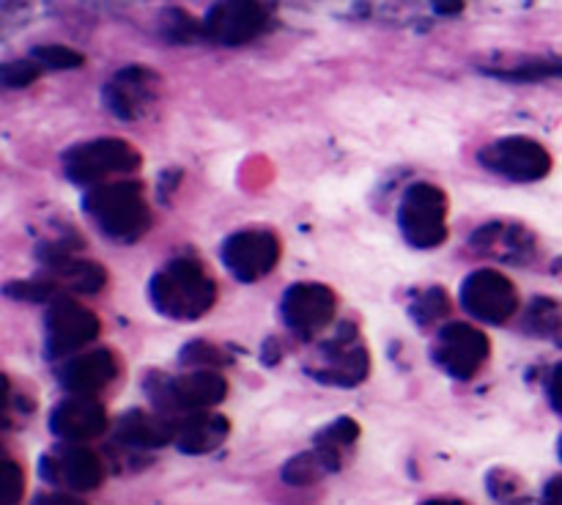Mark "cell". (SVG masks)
<instances>
[{
	"mask_svg": "<svg viewBox=\"0 0 562 505\" xmlns=\"http://www.w3.org/2000/svg\"><path fill=\"white\" fill-rule=\"evenodd\" d=\"M33 60H38L47 69H77L86 58L66 44H44V47L33 49Z\"/></svg>",
	"mask_w": 562,
	"mask_h": 505,
	"instance_id": "24",
	"label": "cell"
},
{
	"mask_svg": "<svg viewBox=\"0 0 562 505\" xmlns=\"http://www.w3.org/2000/svg\"><path fill=\"white\" fill-rule=\"evenodd\" d=\"M324 368L318 377L324 382L340 384V388H355V384L366 382L368 371H371V357H368L366 344L357 338L355 327H340V333L324 346Z\"/></svg>",
	"mask_w": 562,
	"mask_h": 505,
	"instance_id": "14",
	"label": "cell"
},
{
	"mask_svg": "<svg viewBox=\"0 0 562 505\" xmlns=\"http://www.w3.org/2000/svg\"><path fill=\"white\" fill-rule=\"evenodd\" d=\"M267 20V9L258 0H220L203 20V33L225 47H239L252 42Z\"/></svg>",
	"mask_w": 562,
	"mask_h": 505,
	"instance_id": "10",
	"label": "cell"
},
{
	"mask_svg": "<svg viewBox=\"0 0 562 505\" xmlns=\"http://www.w3.org/2000/svg\"><path fill=\"white\" fill-rule=\"evenodd\" d=\"M44 329H47L49 357H66L86 349L99 335L102 324H99L97 313L88 311L86 305L69 300V296H58L49 302Z\"/></svg>",
	"mask_w": 562,
	"mask_h": 505,
	"instance_id": "6",
	"label": "cell"
},
{
	"mask_svg": "<svg viewBox=\"0 0 562 505\" xmlns=\"http://www.w3.org/2000/svg\"><path fill=\"white\" fill-rule=\"evenodd\" d=\"M42 475L69 492H93L104 481V467L93 450L75 442L42 459Z\"/></svg>",
	"mask_w": 562,
	"mask_h": 505,
	"instance_id": "13",
	"label": "cell"
},
{
	"mask_svg": "<svg viewBox=\"0 0 562 505\" xmlns=\"http://www.w3.org/2000/svg\"><path fill=\"white\" fill-rule=\"evenodd\" d=\"M231 431L228 417L214 415V412H190V415L179 417V426H176V445L179 450L192 456L212 453L214 448L225 442Z\"/></svg>",
	"mask_w": 562,
	"mask_h": 505,
	"instance_id": "20",
	"label": "cell"
},
{
	"mask_svg": "<svg viewBox=\"0 0 562 505\" xmlns=\"http://www.w3.org/2000/svg\"><path fill=\"white\" fill-rule=\"evenodd\" d=\"M472 250L481 252V256L497 258V261L525 263L536 252V242L521 225L488 223L486 228L472 236Z\"/></svg>",
	"mask_w": 562,
	"mask_h": 505,
	"instance_id": "17",
	"label": "cell"
},
{
	"mask_svg": "<svg viewBox=\"0 0 562 505\" xmlns=\"http://www.w3.org/2000/svg\"><path fill=\"white\" fill-rule=\"evenodd\" d=\"M154 86H157V77L151 71L143 66H126L113 77V82H108L104 99L119 119H137L154 102V93H157Z\"/></svg>",
	"mask_w": 562,
	"mask_h": 505,
	"instance_id": "16",
	"label": "cell"
},
{
	"mask_svg": "<svg viewBox=\"0 0 562 505\" xmlns=\"http://www.w3.org/2000/svg\"><path fill=\"white\" fill-rule=\"evenodd\" d=\"M228 393V382L223 373L212 368H195L190 373H181L173 379H159L154 384V404L168 415H190V412L209 409V406L220 404Z\"/></svg>",
	"mask_w": 562,
	"mask_h": 505,
	"instance_id": "4",
	"label": "cell"
},
{
	"mask_svg": "<svg viewBox=\"0 0 562 505\" xmlns=\"http://www.w3.org/2000/svg\"><path fill=\"white\" fill-rule=\"evenodd\" d=\"M38 75H42V64L38 60H11L0 71L5 88H25L31 82H36Z\"/></svg>",
	"mask_w": 562,
	"mask_h": 505,
	"instance_id": "25",
	"label": "cell"
},
{
	"mask_svg": "<svg viewBox=\"0 0 562 505\" xmlns=\"http://www.w3.org/2000/svg\"><path fill=\"white\" fill-rule=\"evenodd\" d=\"M5 475H9L5 500H9V503H20L22 492H25V475H22L20 464H16L14 459H5Z\"/></svg>",
	"mask_w": 562,
	"mask_h": 505,
	"instance_id": "29",
	"label": "cell"
},
{
	"mask_svg": "<svg viewBox=\"0 0 562 505\" xmlns=\"http://www.w3.org/2000/svg\"><path fill=\"white\" fill-rule=\"evenodd\" d=\"M151 302L165 316L192 322L212 311L217 302V285L198 261L176 258L151 278Z\"/></svg>",
	"mask_w": 562,
	"mask_h": 505,
	"instance_id": "2",
	"label": "cell"
},
{
	"mask_svg": "<svg viewBox=\"0 0 562 505\" xmlns=\"http://www.w3.org/2000/svg\"><path fill=\"white\" fill-rule=\"evenodd\" d=\"M401 231L415 247H437L448 239V198L434 184L406 190L398 212Z\"/></svg>",
	"mask_w": 562,
	"mask_h": 505,
	"instance_id": "5",
	"label": "cell"
},
{
	"mask_svg": "<svg viewBox=\"0 0 562 505\" xmlns=\"http://www.w3.org/2000/svg\"><path fill=\"white\" fill-rule=\"evenodd\" d=\"M176 426H179V417L162 409H132L121 417L115 437L132 448H162V445L176 442Z\"/></svg>",
	"mask_w": 562,
	"mask_h": 505,
	"instance_id": "19",
	"label": "cell"
},
{
	"mask_svg": "<svg viewBox=\"0 0 562 505\" xmlns=\"http://www.w3.org/2000/svg\"><path fill=\"white\" fill-rule=\"evenodd\" d=\"M448 311H450V302H448V294H445L442 289H428L426 294L420 296V302L415 305V316L420 318L423 324L437 322V318L445 316Z\"/></svg>",
	"mask_w": 562,
	"mask_h": 505,
	"instance_id": "26",
	"label": "cell"
},
{
	"mask_svg": "<svg viewBox=\"0 0 562 505\" xmlns=\"http://www.w3.org/2000/svg\"><path fill=\"white\" fill-rule=\"evenodd\" d=\"M357 434H360V426H357L351 417H340V420H335L333 426L318 437V453L324 456L329 470H338L340 453H344L349 445H355Z\"/></svg>",
	"mask_w": 562,
	"mask_h": 505,
	"instance_id": "22",
	"label": "cell"
},
{
	"mask_svg": "<svg viewBox=\"0 0 562 505\" xmlns=\"http://www.w3.org/2000/svg\"><path fill=\"white\" fill-rule=\"evenodd\" d=\"M121 366L119 357L110 349H93L86 355H77L69 366L64 368V388L69 393L80 395H97L99 390L108 388L115 377H119Z\"/></svg>",
	"mask_w": 562,
	"mask_h": 505,
	"instance_id": "18",
	"label": "cell"
},
{
	"mask_svg": "<svg viewBox=\"0 0 562 505\" xmlns=\"http://www.w3.org/2000/svg\"><path fill=\"white\" fill-rule=\"evenodd\" d=\"M181 362L184 366H192V368H203V366H220V362H225V355L223 349H217V346L212 344H192L187 346L184 355H181Z\"/></svg>",
	"mask_w": 562,
	"mask_h": 505,
	"instance_id": "27",
	"label": "cell"
},
{
	"mask_svg": "<svg viewBox=\"0 0 562 505\" xmlns=\"http://www.w3.org/2000/svg\"><path fill=\"white\" fill-rule=\"evenodd\" d=\"M560 456H562V442H560Z\"/></svg>",
	"mask_w": 562,
	"mask_h": 505,
	"instance_id": "34",
	"label": "cell"
},
{
	"mask_svg": "<svg viewBox=\"0 0 562 505\" xmlns=\"http://www.w3.org/2000/svg\"><path fill=\"white\" fill-rule=\"evenodd\" d=\"M86 212L104 236L126 242V245L137 242L151 228V209L143 195V187L135 181L93 184V190L86 195Z\"/></svg>",
	"mask_w": 562,
	"mask_h": 505,
	"instance_id": "1",
	"label": "cell"
},
{
	"mask_svg": "<svg viewBox=\"0 0 562 505\" xmlns=\"http://www.w3.org/2000/svg\"><path fill=\"white\" fill-rule=\"evenodd\" d=\"M49 278L44 280L47 291L66 289V291H80V294H97L102 291V285L108 283V272H104L102 263L86 261V258H71V256H58L49 263Z\"/></svg>",
	"mask_w": 562,
	"mask_h": 505,
	"instance_id": "21",
	"label": "cell"
},
{
	"mask_svg": "<svg viewBox=\"0 0 562 505\" xmlns=\"http://www.w3.org/2000/svg\"><path fill=\"white\" fill-rule=\"evenodd\" d=\"M549 401H552L554 409L562 415V362L552 371V379H549Z\"/></svg>",
	"mask_w": 562,
	"mask_h": 505,
	"instance_id": "30",
	"label": "cell"
},
{
	"mask_svg": "<svg viewBox=\"0 0 562 505\" xmlns=\"http://www.w3.org/2000/svg\"><path fill=\"white\" fill-rule=\"evenodd\" d=\"M327 470V461H324V456L316 448L313 453H302L294 461H289V467L283 470V478L289 483H294V486H307V483H316Z\"/></svg>",
	"mask_w": 562,
	"mask_h": 505,
	"instance_id": "23",
	"label": "cell"
},
{
	"mask_svg": "<svg viewBox=\"0 0 562 505\" xmlns=\"http://www.w3.org/2000/svg\"><path fill=\"white\" fill-rule=\"evenodd\" d=\"M66 176L77 184H102L113 176L132 173L140 168V154L132 143L119 137H97L80 143L64 154Z\"/></svg>",
	"mask_w": 562,
	"mask_h": 505,
	"instance_id": "3",
	"label": "cell"
},
{
	"mask_svg": "<svg viewBox=\"0 0 562 505\" xmlns=\"http://www.w3.org/2000/svg\"><path fill=\"white\" fill-rule=\"evenodd\" d=\"M223 261L245 283L261 280L280 261V242L269 231H241L223 245Z\"/></svg>",
	"mask_w": 562,
	"mask_h": 505,
	"instance_id": "11",
	"label": "cell"
},
{
	"mask_svg": "<svg viewBox=\"0 0 562 505\" xmlns=\"http://www.w3.org/2000/svg\"><path fill=\"white\" fill-rule=\"evenodd\" d=\"M461 305L481 322L503 324L519 311V291L497 269H477L461 285Z\"/></svg>",
	"mask_w": 562,
	"mask_h": 505,
	"instance_id": "7",
	"label": "cell"
},
{
	"mask_svg": "<svg viewBox=\"0 0 562 505\" xmlns=\"http://www.w3.org/2000/svg\"><path fill=\"white\" fill-rule=\"evenodd\" d=\"M547 500H552V503H562V478H554V481L549 483Z\"/></svg>",
	"mask_w": 562,
	"mask_h": 505,
	"instance_id": "31",
	"label": "cell"
},
{
	"mask_svg": "<svg viewBox=\"0 0 562 505\" xmlns=\"http://www.w3.org/2000/svg\"><path fill=\"white\" fill-rule=\"evenodd\" d=\"M508 80H538V77H562V64H532L519 66L514 71H503Z\"/></svg>",
	"mask_w": 562,
	"mask_h": 505,
	"instance_id": "28",
	"label": "cell"
},
{
	"mask_svg": "<svg viewBox=\"0 0 562 505\" xmlns=\"http://www.w3.org/2000/svg\"><path fill=\"white\" fill-rule=\"evenodd\" d=\"M49 426H53L55 437L66 439V442H88L108 431V412L93 395L75 393L55 406Z\"/></svg>",
	"mask_w": 562,
	"mask_h": 505,
	"instance_id": "15",
	"label": "cell"
},
{
	"mask_svg": "<svg viewBox=\"0 0 562 505\" xmlns=\"http://www.w3.org/2000/svg\"><path fill=\"white\" fill-rule=\"evenodd\" d=\"M437 9L445 11V14H456V11L464 9V3L461 0H437Z\"/></svg>",
	"mask_w": 562,
	"mask_h": 505,
	"instance_id": "32",
	"label": "cell"
},
{
	"mask_svg": "<svg viewBox=\"0 0 562 505\" xmlns=\"http://www.w3.org/2000/svg\"><path fill=\"white\" fill-rule=\"evenodd\" d=\"M481 162L499 176L514 181H538L552 170V157L547 148L532 137L510 135L494 141L481 152Z\"/></svg>",
	"mask_w": 562,
	"mask_h": 505,
	"instance_id": "8",
	"label": "cell"
},
{
	"mask_svg": "<svg viewBox=\"0 0 562 505\" xmlns=\"http://www.w3.org/2000/svg\"><path fill=\"white\" fill-rule=\"evenodd\" d=\"M488 351H492V344L486 333L464 322H453L439 329L437 346H434L437 362L456 379L475 377L486 366Z\"/></svg>",
	"mask_w": 562,
	"mask_h": 505,
	"instance_id": "9",
	"label": "cell"
},
{
	"mask_svg": "<svg viewBox=\"0 0 562 505\" xmlns=\"http://www.w3.org/2000/svg\"><path fill=\"white\" fill-rule=\"evenodd\" d=\"M554 338H558V344L562 346V324H560V327H558V329H554Z\"/></svg>",
	"mask_w": 562,
	"mask_h": 505,
	"instance_id": "33",
	"label": "cell"
},
{
	"mask_svg": "<svg viewBox=\"0 0 562 505\" xmlns=\"http://www.w3.org/2000/svg\"><path fill=\"white\" fill-rule=\"evenodd\" d=\"M335 316V294L322 283H296L283 296V318L300 338L322 333Z\"/></svg>",
	"mask_w": 562,
	"mask_h": 505,
	"instance_id": "12",
	"label": "cell"
}]
</instances>
